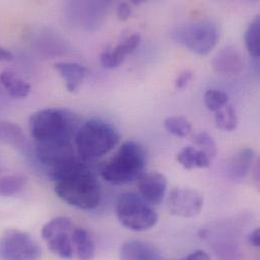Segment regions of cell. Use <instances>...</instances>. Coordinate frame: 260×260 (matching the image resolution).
Wrapping results in <instances>:
<instances>
[{
  "label": "cell",
  "mask_w": 260,
  "mask_h": 260,
  "mask_svg": "<svg viewBox=\"0 0 260 260\" xmlns=\"http://www.w3.org/2000/svg\"><path fill=\"white\" fill-rule=\"evenodd\" d=\"M132 14V8H131L130 4L127 2H122L118 5L117 8V15L119 17V19L121 20H127Z\"/></svg>",
  "instance_id": "28"
},
{
  "label": "cell",
  "mask_w": 260,
  "mask_h": 260,
  "mask_svg": "<svg viewBox=\"0 0 260 260\" xmlns=\"http://www.w3.org/2000/svg\"><path fill=\"white\" fill-rule=\"evenodd\" d=\"M193 143L198 149L202 150L210 158L211 161L216 158L218 153V147L215 140L210 134H208L207 132L199 133L194 137Z\"/></svg>",
  "instance_id": "25"
},
{
  "label": "cell",
  "mask_w": 260,
  "mask_h": 260,
  "mask_svg": "<svg viewBox=\"0 0 260 260\" xmlns=\"http://www.w3.org/2000/svg\"><path fill=\"white\" fill-rule=\"evenodd\" d=\"M204 100L207 109L214 113H216L217 111L225 107L227 104H229V95L225 91L220 89L207 90Z\"/></svg>",
  "instance_id": "24"
},
{
  "label": "cell",
  "mask_w": 260,
  "mask_h": 260,
  "mask_svg": "<svg viewBox=\"0 0 260 260\" xmlns=\"http://www.w3.org/2000/svg\"><path fill=\"white\" fill-rule=\"evenodd\" d=\"M164 128L175 137L185 138L191 133V124L182 116L169 117L164 121Z\"/></svg>",
  "instance_id": "23"
},
{
  "label": "cell",
  "mask_w": 260,
  "mask_h": 260,
  "mask_svg": "<svg viewBox=\"0 0 260 260\" xmlns=\"http://www.w3.org/2000/svg\"><path fill=\"white\" fill-rule=\"evenodd\" d=\"M180 260H211V258L205 251L198 250V251H194V252L190 253L189 255H187L186 257Z\"/></svg>",
  "instance_id": "30"
},
{
  "label": "cell",
  "mask_w": 260,
  "mask_h": 260,
  "mask_svg": "<svg viewBox=\"0 0 260 260\" xmlns=\"http://www.w3.org/2000/svg\"><path fill=\"white\" fill-rule=\"evenodd\" d=\"M79 118L68 109L49 108L29 117L28 128L36 144L74 140Z\"/></svg>",
  "instance_id": "2"
},
{
  "label": "cell",
  "mask_w": 260,
  "mask_h": 260,
  "mask_svg": "<svg viewBox=\"0 0 260 260\" xmlns=\"http://www.w3.org/2000/svg\"><path fill=\"white\" fill-rule=\"evenodd\" d=\"M117 216L124 227L135 232L147 231L158 222V215L150 204L135 192H125L119 197Z\"/></svg>",
  "instance_id": "5"
},
{
  "label": "cell",
  "mask_w": 260,
  "mask_h": 260,
  "mask_svg": "<svg viewBox=\"0 0 260 260\" xmlns=\"http://www.w3.org/2000/svg\"><path fill=\"white\" fill-rule=\"evenodd\" d=\"M192 78V72L190 70H185L181 72L174 81V86L176 89H183L187 86Z\"/></svg>",
  "instance_id": "27"
},
{
  "label": "cell",
  "mask_w": 260,
  "mask_h": 260,
  "mask_svg": "<svg viewBox=\"0 0 260 260\" xmlns=\"http://www.w3.org/2000/svg\"><path fill=\"white\" fill-rule=\"evenodd\" d=\"M255 159V153L250 148H244L238 151L230 159L227 166L229 178L234 182L242 181L249 173Z\"/></svg>",
  "instance_id": "14"
},
{
  "label": "cell",
  "mask_w": 260,
  "mask_h": 260,
  "mask_svg": "<svg viewBox=\"0 0 260 260\" xmlns=\"http://www.w3.org/2000/svg\"><path fill=\"white\" fill-rule=\"evenodd\" d=\"M172 38L192 53L207 56L217 46L220 34L214 22L199 20L177 27L172 32Z\"/></svg>",
  "instance_id": "6"
},
{
  "label": "cell",
  "mask_w": 260,
  "mask_h": 260,
  "mask_svg": "<svg viewBox=\"0 0 260 260\" xmlns=\"http://www.w3.org/2000/svg\"><path fill=\"white\" fill-rule=\"evenodd\" d=\"M54 67L64 79L66 88L71 93L78 90L88 73L85 66L74 62H60L56 63Z\"/></svg>",
  "instance_id": "16"
},
{
  "label": "cell",
  "mask_w": 260,
  "mask_h": 260,
  "mask_svg": "<svg viewBox=\"0 0 260 260\" xmlns=\"http://www.w3.org/2000/svg\"><path fill=\"white\" fill-rule=\"evenodd\" d=\"M26 184V178L19 174L0 177V197L8 198L20 192Z\"/></svg>",
  "instance_id": "22"
},
{
  "label": "cell",
  "mask_w": 260,
  "mask_h": 260,
  "mask_svg": "<svg viewBox=\"0 0 260 260\" xmlns=\"http://www.w3.org/2000/svg\"><path fill=\"white\" fill-rule=\"evenodd\" d=\"M141 43V35L138 32L133 34L124 40L122 43L117 45L115 48L105 50L101 55V64L104 68L114 69L120 67L126 57L132 54Z\"/></svg>",
  "instance_id": "13"
},
{
  "label": "cell",
  "mask_w": 260,
  "mask_h": 260,
  "mask_svg": "<svg viewBox=\"0 0 260 260\" xmlns=\"http://www.w3.org/2000/svg\"><path fill=\"white\" fill-rule=\"evenodd\" d=\"M120 257L121 260H161V254L151 243L131 240L121 247Z\"/></svg>",
  "instance_id": "15"
},
{
  "label": "cell",
  "mask_w": 260,
  "mask_h": 260,
  "mask_svg": "<svg viewBox=\"0 0 260 260\" xmlns=\"http://www.w3.org/2000/svg\"><path fill=\"white\" fill-rule=\"evenodd\" d=\"M54 182L55 193L72 207L93 210L101 204L100 181L94 172L82 160Z\"/></svg>",
  "instance_id": "1"
},
{
  "label": "cell",
  "mask_w": 260,
  "mask_h": 260,
  "mask_svg": "<svg viewBox=\"0 0 260 260\" xmlns=\"http://www.w3.org/2000/svg\"><path fill=\"white\" fill-rule=\"evenodd\" d=\"M260 231L259 228L254 229L248 236V242L251 246L258 248L259 247Z\"/></svg>",
  "instance_id": "29"
},
{
  "label": "cell",
  "mask_w": 260,
  "mask_h": 260,
  "mask_svg": "<svg viewBox=\"0 0 260 260\" xmlns=\"http://www.w3.org/2000/svg\"><path fill=\"white\" fill-rule=\"evenodd\" d=\"M73 250L79 260L93 259L95 255V242L90 233L81 227H76L72 233Z\"/></svg>",
  "instance_id": "17"
},
{
  "label": "cell",
  "mask_w": 260,
  "mask_h": 260,
  "mask_svg": "<svg viewBox=\"0 0 260 260\" xmlns=\"http://www.w3.org/2000/svg\"><path fill=\"white\" fill-rule=\"evenodd\" d=\"M177 162L186 170L196 168H208L212 161L210 158L200 149L193 146L184 147L177 154Z\"/></svg>",
  "instance_id": "18"
},
{
  "label": "cell",
  "mask_w": 260,
  "mask_h": 260,
  "mask_svg": "<svg viewBox=\"0 0 260 260\" xmlns=\"http://www.w3.org/2000/svg\"><path fill=\"white\" fill-rule=\"evenodd\" d=\"M0 138H3L2 140H11L16 142V144L22 142L24 140V137L22 135L21 130L10 123H0Z\"/></svg>",
  "instance_id": "26"
},
{
  "label": "cell",
  "mask_w": 260,
  "mask_h": 260,
  "mask_svg": "<svg viewBox=\"0 0 260 260\" xmlns=\"http://www.w3.org/2000/svg\"><path fill=\"white\" fill-rule=\"evenodd\" d=\"M167 178L159 172L144 173L138 179V188L141 198L150 205H159L165 198Z\"/></svg>",
  "instance_id": "11"
},
{
  "label": "cell",
  "mask_w": 260,
  "mask_h": 260,
  "mask_svg": "<svg viewBox=\"0 0 260 260\" xmlns=\"http://www.w3.org/2000/svg\"><path fill=\"white\" fill-rule=\"evenodd\" d=\"M0 84L6 92L14 99H24L30 92V85L9 70L1 72Z\"/></svg>",
  "instance_id": "19"
},
{
  "label": "cell",
  "mask_w": 260,
  "mask_h": 260,
  "mask_svg": "<svg viewBox=\"0 0 260 260\" xmlns=\"http://www.w3.org/2000/svg\"><path fill=\"white\" fill-rule=\"evenodd\" d=\"M146 164L147 156L143 146L136 141H127L104 166L102 176L111 184H128L144 174Z\"/></svg>",
  "instance_id": "4"
},
{
  "label": "cell",
  "mask_w": 260,
  "mask_h": 260,
  "mask_svg": "<svg viewBox=\"0 0 260 260\" xmlns=\"http://www.w3.org/2000/svg\"><path fill=\"white\" fill-rule=\"evenodd\" d=\"M39 244L25 232L9 230L0 238V260H39Z\"/></svg>",
  "instance_id": "8"
},
{
  "label": "cell",
  "mask_w": 260,
  "mask_h": 260,
  "mask_svg": "<svg viewBox=\"0 0 260 260\" xmlns=\"http://www.w3.org/2000/svg\"><path fill=\"white\" fill-rule=\"evenodd\" d=\"M119 130L111 123L91 119L79 126L74 136V147L82 161L101 158L111 152L120 142Z\"/></svg>",
  "instance_id": "3"
},
{
  "label": "cell",
  "mask_w": 260,
  "mask_h": 260,
  "mask_svg": "<svg viewBox=\"0 0 260 260\" xmlns=\"http://www.w3.org/2000/svg\"><path fill=\"white\" fill-rule=\"evenodd\" d=\"M215 123L219 130L224 132H233L238 127V116L234 107L227 104L221 110L215 113Z\"/></svg>",
  "instance_id": "20"
},
{
  "label": "cell",
  "mask_w": 260,
  "mask_h": 260,
  "mask_svg": "<svg viewBox=\"0 0 260 260\" xmlns=\"http://www.w3.org/2000/svg\"><path fill=\"white\" fill-rule=\"evenodd\" d=\"M245 62L242 53L233 46H226L221 49L213 58L212 66L217 74L232 76L240 73Z\"/></svg>",
  "instance_id": "12"
},
{
  "label": "cell",
  "mask_w": 260,
  "mask_h": 260,
  "mask_svg": "<svg viewBox=\"0 0 260 260\" xmlns=\"http://www.w3.org/2000/svg\"><path fill=\"white\" fill-rule=\"evenodd\" d=\"M12 58H13V56L8 50L0 47V62L1 61H11Z\"/></svg>",
  "instance_id": "31"
},
{
  "label": "cell",
  "mask_w": 260,
  "mask_h": 260,
  "mask_svg": "<svg viewBox=\"0 0 260 260\" xmlns=\"http://www.w3.org/2000/svg\"><path fill=\"white\" fill-rule=\"evenodd\" d=\"M74 224L67 217H56L49 221L42 229V237L49 249L63 259L73 256L72 233Z\"/></svg>",
  "instance_id": "7"
},
{
  "label": "cell",
  "mask_w": 260,
  "mask_h": 260,
  "mask_svg": "<svg viewBox=\"0 0 260 260\" xmlns=\"http://www.w3.org/2000/svg\"><path fill=\"white\" fill-rule=\"evenodd\" d=\"M203 207V194L191 187H175L167 199L169 213L180 218H193L202 212Z\"/></svg>",
  "instance_id": "10"
},
{
  "label": "cell",
  "mask_w": 260,
  "mask_h": 260,
  "mask_svg": "<svg viewBox=\"0 0 260 260\" xmlns=\"http://www.w3.org/2000/svg\"><path fill=\"white\" fill-rule=\"evenodd\" d=\"M203 238L213 249L217 260H246L243 244L236 234L225 229H205Z\"/></svg>",
  "instance_id": "9"
},
{
  "label": "cell",
  "mask_w": 260,
  "mask_h": 260,
  "mask_svg": "<svg viewBox=\"0 0 260 260\" xmlns=\"http://www.w3.org/2000/svg\"><path fill=\"white\" fill-rule=\"evenodd\" d=\"M245 45L249 54L258 58L260 56V17L255 16L246 28L244 35Z\"/></svg>",
  "instance_id": "21"
}]
</instances>
